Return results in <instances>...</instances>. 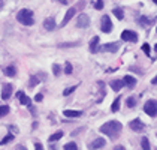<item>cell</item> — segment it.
I'll use <instances>...</instances> for the list:
<instances>
[{
    "label": "cell",
    "instance_id": "1",
    "mask_svg": "<svg viewBox=\"0 0 157 150\" xmlns=\"http://www.w3.org/2000/svg\"><path fill=\"white\" fill-rule=\"evenodd\" d=\"M121 129H123V125H121L120 122H117V120H109V122H106V123H103V125L100 126V132L105 134V135H108L111 140H115V138L118 137Z\"/></svg>",
    "mask_w": 157,
    "mask_h": 150
},
{
    "label": "cell",
    "instance_id": "2",
    "mask_svg": "<svg viewBox=\"0 0 157 150\" xmlns=\"http://www.w3.org/2000/svg\"><path fill=\"white\" fill-rule=\"evenodd\" d=\"M17 20L20 23H23L24 26H33V23H35L33 12L30 9H21L20 12L17 14Z\"/></svg>",
    "mask_w": 157,
    "mask_h": 150
},
{
    "label": "cell",
    "instance_id": "3",
    "mask_svg": "<svg viewBox=\"0 0 157 150\" xmlns=\"http://www.w3.org/2000/svg\"><path fill=\"white\" fill-rule=\"evenodd\" d=\"M144 111L150 116V117H157V101L150 99L144 104Z\"/></svg>",
    "mask_w": 157,
    "mask_h": 150
},
{
    "label": "cell",
    "instance_id": "4",
    "mask_svg": "<svg viewBox=\"0 0 157 150\" xmlns=\"http://www.w3.org/2000/svg\"><path fill=\"white\" fill-rule=\"evenodd\" d=\"M100 30H102L103 33H109V32L112 30V21H111V18H109L108 15H103V17H102V26H100Z\"/></svg>",
    "mask_w": 157,
    "mask_h": 150
},
{
    "label": "cell",
    "instance_id": "5",
    "mask_svg": "<svg viewBox=\"0 0 157 150\" xmlns=\"http://www.w3.org/2000/svg\"><path fill=\"white\" fill-rule=\"evenodd\" d=\"M121 39L123 41H127V42H136L138 41V33L132 32V30H124L121 33Z\"/></svg>",
    "mask_w": 157,
    "mask_h": 150
},
{
    "label": "cell",
    "instance_id": "6",
    "mask_svg": "<svg viewBox=\"0 0 157 150\" xmlns=\"http://www.w3.org/2000/svg\"><path fill=\"white\" fill-rule=\"evenodd\" d=\"M76 26H78L79 29L88 27V26H90V17H88L87 14H81V15L78 17V20H76Z\"/></svg>",
    "mask_w": 157,
    "mask_h": 150
},
{
    "label": "cell",
    "instance_id": "7",
    "mask_svg": "<svg viewBox=\"0 0 157 150\" xmlns=\"http://www.w3.org/2000/svg\"><path fill=\"white\" fill-rule=\"evenodd\" d=\"M129 126H130V129H132V131H135V132H142V131L145 129V125L141 122V120H139V119H135V120H132Z\"/></svg>",
    "mask_w": 157,
    "mask_h": 150
},
{
    "label": "cell",
    "instance_id": "8",
    "mask_svg": "<svg viewBox=\"0 0 157 150\" xmlns=\"http://www.w3.org/2000/svg\"><path fill=\"white\" fill-rule=\"evenodd\" d=\"M118 48H120L118 42H111V44H105L102 47V51H105V53H117Z\"/></svg>",
    "mask_w": 157,
    "mask_h": 150
},
{
    "label": "cell",
    "instance_id": "9",
    "mask_svg": "<svg viewBox=\"0 0 157 150\" xmlns=\"http://www.w3.org/2000/svg\"><path fill=\"white\" fill-rule=\"evenodd\" d=\"M56 27H57V24H56L54 17H49V18H45V20H44V29H45V30L51 32V30H54Z\"/></svg>",
    "mask_w": 157,
    "mask_h": 150
},
{
    "label": "cell",
    "instance_id": "10",
    "mask_svg": "<svg viewBox=\"0 0 157 150\" xmlns=\"http://www.w3.org/2000/svg\"><path fill=\"white\" fill-rule=\"evenodd\" d=\"M106 144V141L103 140V138H96V140H93L90 144H88V149H102L103 146Z\"/></svg>",
    "mask_w": 157,
    "mask_h": 150
},
{
    "label": "cell",
    "instance_id": "11",
    "mask_svg": "<svg viewBox=\"0 0 157 150\" xmlns=\"http://www.w3.org/2000/svg\"><path fill=\"white\" fill-rule=\"evenodd\" d=\"M11 95H12V84H3V87H2V98L6 101L11 98Z\"/></svg>",
    "mask_w": 157,
    "mask_h": 150
},
{
    "label": "cell",
    "instance_id": "12",
    "mask_svg": "<svg viewBox=\"0 0 157 150\" xmlns=\"http://www.w3.org/2000/svg\"><path fill=\"white\" fill-rule=\"evenodd\" d=\"M75 12H76V9H75V8H71V9H67V11H66V15H64V18H63V21H61V24H60L61 27H63V26H66L71 20H72L73 15H75Z\"/></svg>",
    "mask_w": 157,
    "mask_h": 150
},
{
    "label": "cell",
    "instance_id": "13",
    "mask_svg": "<svg viewBox=\"0 0 157 150\" xmlns=\"http://www.w3.org/2000/svg\"><path fill=\"white\" fill-rule=\"evenodd\" d=\"M123 80H124V84H126L129 89H135V86H136V78H135V77H132V75H126Z\"/></svg>",
    "mask_w": 157,
    "mask_h": 150
},
{
    "label": "cell",
    "instance_id": "14",
    "mask_svg": "<svg viewBox=\"0 0 157 150\" xmlns=\"http://www.w3.org/2000/svg\"><path fill=\"white\" fill-rule=\"evenodd\" d=\"M124 86H126V84H124V80H114V81L111 83V89H112L114 92H118V90H121Z\"/></svg>",
    "mask_w": 157,
    "mask_h": 150
},
{
    "label": "cell",
    "instance_id": "15",
    "mask_svg": "<svg viewBox=\"0 0 157 150\" xmlns=\"http://www.w3.org/2000/svg\"><path fill=\"white\" fill-rule=\"evenodd\" d=\"M99 51V36H94L90 41V53H97Z\"/></svg>",
    "mask_w": 157,
    "mask_h": 150
},
{
    "label": "cell",
    "instance_id": "16",
    "mask_svg": "<svg viewBox=\"0 0 157 150\" xmlns=\"http://www.w3.org/2000/svg\"><path fill=\"white\" fill-rule=\"evenodd\" d=\"M17 95H18V98H20V102H21L23 105H27V107H32V102H30V99H29V98L25 96V95L23 93V92H18Z\"/></svg>",
    "mask_w": 157,
    "mask_h": 150
},
{
    "label": "cell",
    "instance_id": "17",
    "mask_svg": "<svg viewBox=\"0 0 157 150\" xmlns=\"http://www.w3.org/2000/svg\"><path fill=\"white\" fill-rule=\"evenodd\" d=\"M63 114H64L66 117H81L82 112L81 111H73V110H64Z\"/></svg>",
    "mask_w": 157,
    "mask_h": 150
},
{
    "label": "cell",
    "instance_id": "18",
    "mask_svg": "<svg viewBox=\"0 0 157 150\" xmlns=\"http://www.w3.org/2000/svg\"><path fill=\"white\" fill-rule=\"evenodd\" d=\"M120 105H121V99H120V98H117V99L112 102V105H111V110H112V112L118 111V110H120Z\"/></svg>",
    "mask_w": 157,
    "mask_h": 150
},
{
    "label": "cell",
    "instance_id": "19",
    "mask_svg": "<svg viewBox=\"0 0 157 150\" xmlns=\"http://www.w3.org/2000/svg\"><path fill=\"white\" fill-rule=\"evenodd\" d=\"M5 74L8 75V77H13V75L17 74V69H15L13 66H8V68L5 69Z\"/></svg>",
    "mask_w": 157,
    "mask_h": 150
},
{
    "label": "cell",
    "instance_id": "20",
    "mask_svg": "<svg viewBox=\"0 0 157 150\" xmlns=\"http://www.w3.org/2000/svg\"><path fill=\"white\" fill-rule=\"evenodd\" d=\"M39 84V78H37L36 75H33V77H30V81H29V86L30 87H35Z\"/></svg>",
    "mask_w": 157,
    "mask_h": 150
},
{
    "label": "cell",
    "instance_id": "21",
    "mask_svg": "<svg viewBox=\"0 0 157 150\" xmlns=\"http://www.w3.org/2000/svg\"><path fill=\"white\" fill-rule=\"evenodd\" d=\"M72 71H73L72 63H71V62H66V65H64V74L71 75V74H72Z\"/></svg>",
    "mask_w": 157,
    "mask_h": 150
},
{
    "label": "cell",
    "instance_id": "22",
    "mask_svg": "<svg viewBox=\"0 0 157 150\" xmlns=\"http://www.w3.org/2000/svg\"><path fill=\"white\" fill-rule=\"evenodd\" d=\"M61 137H63V132L59 131V132H56V134H52V135L49 137V141H57V140H60Z\"/></svg>",
    "mask_w": 157,
    "mask_h": 150
},
{
    "label": "cell",
    "instance_id": "23",
    "mask_svg": "<svg viewBox=\"0 0 157 150\" xmlns=\"http://www.w3.org/2000/svg\"><path fill=\"white\" fill-rule=\"evenodd\" d=\"M138 23H139V26H148L150 24V20L147 18V17H139V20H138Z\"/></svg>",
    "mask_w": 157,
    "mask_h": 150
},
{
    "label": "cell",
    "instance_id": "24",
    "mask_svg": "<svg viewBox=\"0 0 157 150\" xmlns=\"http://www.w3.org/2000/svg\"><path fill=\"white\" fill-rule=\"evenodd\" d=\"M114 15L118 18V20H123V17H124V14H123V9H120V8H115L114 9Z\"/></svg>",
    "mask_w": 157,
    "mask_h": 150
},
{
    "label": "cell",
    "instance_id": "25",
    "mask_svg": "<svg viewBox=\"0 0 157 150\" xmlns=\"http://www.w3.org/2000/svg\"><path fill=\"white\" fill-rule=\"evenodd\" d=\"M8 112H9V107H8V105H2V107H0V117L6 116Z\"/></svg>",
    "mask_w": 157,
    "mask_h": 150
},
{
    "label": "cell",
    "instance_id": "26",
    "mask_svg": "<svg viewBox=\"0 0 157 150\" xmlns=\"http://www.w3.org/2000/svg\"><path fill=\"white\" fill-rule=\"evenodd\" d=\"M64 150H76L78 149V146L75 144V143H67V144H64Z\"/></svg>",
    "mask_w": 157,
    "mask_h": 150
},
{
    "label": "cell",
    "instance_id": "27",
    "mask_svg": "<svg viewBox=\"0 0 157 150\" xmlns=\"http://www.w3.org/2000/svg\"><path fill=\"white\" fill-rule=\"evenodd\" d=\"M141 147L144 150H150V143H148V140L147 138H142V141H141Z\"/></svg>",
    "mask_w": 157,
    "mask_h": 150
},
{
    "label": "cell",
    "instance_id": "28",
    "mask_svg": "<svg viewBox=\"0 0 157 150\" xmlns=\"http://www.w3.org/2000/svg\"><path fill=\"white\" fill-rule=\"evenodd\" d=\"M12 140H13V135L12 134H9V135H6V137L0 141V146H3V144H6V143H9V141H12Z\"/></svg>",
    "mask_w": 157,
    "mask_h": 150
},
{
    "label": "cell",
    "instance_id": "29",
    "mask_svg": "<svg viewBox=\"0 0 157 150\" xmlns=\"http://www.w3.org/2000/svg\"><path fill=\"white\" fill-rule=\"evenodd\" d=\"M79 45V42H66V44H60V48H66V47H76Z\"/></svg>",
    "mask_w": 157,
    "mask_h": 150
},
{
    "label": "cell",
    "instance_id": "30",
    "mask_svg": "<svg viewBox=\"0 0 157 150\" xmlns=\"http://www.w3.org/2000/svg\"><path fill=\"white\" fill-rule=\"evenodd\" d=\"M135 105H136V99H135V98H132V96H130V98L127 99V107H129V108H133Z\"/></svg>",
    "mask_w": 157,
    "mask_h": 150
},
{
    "label": "cell",
    "instance_id": "31",
    "mask_svg": "<svg viewBox=\"0 0 157 150\" xmlns=\"http://www.w3.org/2000/svg\"><path fill=\"white\" fill-rule=\"evenodd\" d=\"M75 89H76V86H72V87H67L64 92H63V96H67V95H71L72 92H75Z\"/></svg>",
    "mask_w": 157,
    "mask_h": 150
},
{
    "label": "cell",
    "instance_id": "32",
    "mask_svg": "<svg viewBox=\"0 0 157 150\" xmlns=\"http://www.w3.org/2000/svg\"><path fill=\"white\" fill-rule=\"evenodd\" d=\"M52 72H54V75H56V77H57V75L60 74V66H59V65H56V63H54V65H52Z\"/></svg>",
    "mask_w": 157,
    "mask_h": 150
},
{
    "label": "cell",
    "instance_id": "33",
    "mask_svg": "<svg viewBox=\"0 0 157 150\" xmlns=\"http://www.w3.org/2000/svg\"><path fill=\"white\" fill-rule=\"evenodd\" d=\"M94 8L100 11V9L103 8V0H97V2H96V5H94Z\"/></svg>",
    "mask_w": 157,
    "mask_h": 150
},
{
    "label": "cell",
    "instance_id": "34",
    "mask_svg": "<svg viewBox=\"0 0 157 150\" xmlns=\"http://www.w3.org/2000/svg\"><path fill=\"white\" fill-rule=\"evenodd\" d=\"M142 51H144L147 56H150V45H148V44H144V45H142Z\"/></svg>",
    "mask_w": 157,
    "mask_h": 150
},
{
    "label": "cell",
    "instance_id": "35",
    "mask_svg": "<svg viewBox=\"0 0 157 150\" xmlns=\"http://www.w3.org/2000/svg\"><path fill=\"white\" fill-rule=\"evenodd\" d=\"M35 99H36L37 102H40V101L44 99V95H40V93H39V95H36V96H35Z\"/></svg>",
    "mask_w": 157,
    "mask_h": 150
},
{
    "label": "cell",
    "instance_id": "36",
    "mask_svg": "<svg viewBox=\"0 0 157 150\" xmlns=\"http://www.w3.org/2000/svg\"><path fill=\"white\" fill-rule=\"evenodd\" d=\"M35 149H37V150H42V149H44V147H42V144H39V143H36V144H35Z\"/></svg>",
    "mask_w": 157,
    "mask_h": 150
},
{
    "label": "cell",
    "instance_id": "37",
    "mask_svg": "<svg viewBox=\"0 0 157 150\" xmlns=\"http://www.w3.org/2000/svg\"><path fill=\"white\" fill-rule=\"evenodd\" d=\"M114 149H115V150H124V147H123V146H115Z\"/></svg>",
    "mask_w": 157,
    "mask_h": 150
},
{
    "label": "cell",
    "instance_id": "38",
    "mask_svg": "<svg viewBox=\"0 0 157 150\" xmlns=\"http://www.w3.org/2000/svg\"><path fill=\"white\" fill-rule=\"evenodd\" d=\"M151 84H154V86H156V84H157V75H156V78H153V81H151Z\"/></svg>",
    "mask_w": 157,
    "mask_h": 150
},
{
    "label": "cell",
    "instance_id": "39",
    "mask_svg": "<svg viewBox=\"0 0 157 150\" xmlns=\"http://www.w3.org/2000/svg\"><path fill=\"white\" fill-rule=\"evenodd\" d=\"M3 6H5V2H3V0H0V9H3Z\"/></svg>",
    "mask_w": 157,
    "mask_h": 150
},
{
    "label": "cell",
    "instance_id": "40",
    "mask_svg": "<svg viewBox=\"0 0 157 150\" xmlns=\"http://www.w3.org/2000/svg\"><path fill=\"white\" fill-rule=\"evenodd\" d=\"M61 3H63V5H66V3H67V0H60Z\"/></svg>",
    "mask_w": 157,
    "mask_h": 150
},
{
    "label": "cell",
    "instance_id": "41",
    "mask_svg": "<svg viewBox=\"0 0 157 150\" xmlns=\"http://www.w3.org/2000/svg\"><path fill=\"white\" fill-rule=\"evenodd\" d=\"M154 50H156V53H157V44H156V47H154Z\"/></svg>",
    "mask_w": 157,
    "mask_h": 150
},
{
    "label": "cell",
    "instance_id": "42",
    "mask_svg": "<svg viewBox=\"0 0 157 150\" xmlns=\"http://www.w3.org/2000/svg\"><path fill=\"white\" fill-rule=\"evenodd\" d=\"M153 2H154V3H156V5H157V0H153Z\"/></svg>",
    "mask_w": 157,
    "mask_h": 150
}]
</instances>
